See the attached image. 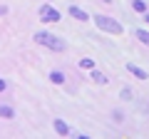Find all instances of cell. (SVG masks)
Returning <instances> with one entry per match:
<instances>
[{"label":"cell","mask_w":149,"mask_h":139,"mask_svg":"<svg viewBox=\"0 0 149 139\" xmlns=\"http://www.w3.org/2000/svg\"><path fill=\"white\" fill-rule=\"evenodd\" d=\"M70 15H72V17H77V20H82V22H85V20H90V15H87V13L82 10V8H77V5H72V8H70Z\"/></svg>","instance_id":"277c9868"},{"label":"cell","mask_w":149,"mask_h":139,"mask_svg":"<svg viewBox=\"0 0 149 139\" xmlns=\"http://www.w3.org/2000/svg\"><path fill=\"white\" fill-rule=\"evenodd\" d=\"M5 13H8V8H5V5H0V15H5Z\"/></svg>","instance_id":"4fadbf2b"},{"label":"cell","mask_w":149,"mask_h":139,"mask_svg":"<svg viewBox=\"0 0 149 139\" xmlns=\"http://www.w3.org/2000/svg\"><path fill=\"white\" fill-rule=\"evenodd\" d=\"M92 80H95L97 85H107V82H109L107 75H102V72H97V70H92Z\"/></svg>","instance_id":"ba28073f"},{"label":"cell","mask_w":149,"mask_h":139,"mask_svg":"<svg viewBox=\"0 0 149 139\" xmlns=\"http://www.w3.org/2000/svg\"><path fill=\"white\" fill-rule=\"evenodd\" d=\"M132 8L137 13H147V3H144V0H132Z\"/></svg>","instance_id":"30bf717a"},{"label":"cell","mask_w":149,"mask_h":139,"mask_svg":"<svg viewBox=\"0 0 149 139\" xmlns=\"http://www.w3.org/2000/svg\"><path fill=\"white\" fill-rule=\"evenodd\" d=\"M35 42H40V45H45V47L55 50V52H62V50H65V40H60L57 35H52V32H37V35H35Z\"/></svg>","instance_id":"6da1fadb"},{"label":"cell","mask_w":149,"mask_h":139,"mask_svg":"<svg viewBox=\"0 0 149 139\" xmlns=\"http://www.w3.org/2000/svg\"><path fill=\"white\" fill-rule=\"evenodd\" d=\"M144 20H147V22H149V15H144Z\"/></svg>","instance_id":"9a60e30c"},{"label":"cell","mask_w":149,"mask_h":139,"mask_svg":"<svg viewBox=\"0 0 149 139\" xmlns=\"http://www.w3.org/2000/svg\"><path fill=\"white\" fill-rule=\"evenodd\" d=\"M127 70L132 72L134 77H139V80H147V72H144L142 67H137V65H132V62H129V65H127Z\"/></svg>","instance_id":"8992f818"},{"label":"cell","mask_w":149,"mask_h":139,"mask_svg":"<svg viewBox=\"0 0 149 139\" xmlns=\"http://www.w3.org/2000/svg\"><path fill=\"white\" fill-rule=\"evenodd\" d=\"M50 80H52L55 85H62V82H65V75H62V72H57V70H55V72H50Z\"/></svg>","instance_id":"9c48e42d"},{"label":"cell","mask_w":149,"mask_h":139,"mask_svg":"<svg viewBox=\"0 0 149 139\" xmlns=\"http://www.w3.org/2000/svg\"><path fill=\"white\" fill-rule=\"evenodd\" d=\"M80 67H82V70H92V67H95V60H87V57L80 60Z\"/></svg>","instance_id":"8fae6325"},{"label":"cell","mask_w":149,"mask_h":139,"mask_svg":"<svg viewBox=\"0 0 149 139\" xmlns=\"http://www.w3.org/2000/svg\"><path fill=\"white\" fill-rule=\"evenodd\" d=\"M137 40H142L144 45H149V32H144V30H137Z\"/></svg>","instance_id":"7c38bea8"},{"label":"cell","mask_w":149,"mask_h":139,"mask_svg":"<svg viewBox=\"0 0 149 139\" xmlns=\"http://www.w3.org/2000/svg\"><path fill=\"white\" fill-rule=\"evenodd\" d=\"M40 17H42L45 22H57L60 20V13L55 10L52 5H40Z\"/></svg>","instance_id":"3957f363"},{"label":"cell","mask_w":149,"mask_h":139,"mask_svg":"<svg viewBox=\"0 0 149 139\" xmlns=\"http://www.w3.org/2000/svg\"><path fill=\"white\" fill-rule=\"evenodd\" d=\"M95 22H97V27L102 32H109V35H122V30H124L122 22H117L114 17H107V15H97Z\"/></svg>","instance_id":"7a4b0ae2"},{"label":"cell","mask_w":149,"mask_h":139,"mask_svg":"<svg viewBox=\"0 0 149 139\" xmlns=\"http://www.w3.org/2000/svg\"><path fill=\"white\" fill-rule=\"evenodd\" d=\"M55 132H57L60 137H67V134H70V127L62 122V119H55Z\"/></svg>","instance_id":"5b68a950"},{"label":"cell","mask_w":149,"mask_h":139,"mask_svg":"<svg viewBox=\"0 0 149 139\" xmlns=\"http://www.w3.org/2000/svg\"><path fill=\"white\" fill-rule=\"evenodd\" d=\"M104 3H112V0H104Z\"/></svg>","instance_id":"2e32d148"},{"label":"cell","mask_w":149,"mask_h":139,"mask_svg":"<svg viewBox=\"0 0 149 139\" xmlns=\"http://www.w3.org/2000/svg\"><path fill=\"white\" fill-rule=\"evenodd\" d=\"M0 117H3V119H13V117H15L13 107H8V104H0Z\"/></svg>","instance_id":"52a82bcc"},{"label":"cell","mask_w":149,"mask_h":139,"mask_svg":"<svg viewBox=\"0 0 149 139\" xmlns=\"http://www.w3.org/2000/svg\"><path fill=\"white\" fill-rule=\"evenodd\" d=\"M3 90H5V80H0V92H3Z\"/></svg>","instance_id":"5bb4252c"}]
</instances>
